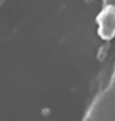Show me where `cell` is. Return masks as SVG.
Listing matches in <instances>:
<instances>
[{
  "label": "cell",
  "mask_w": 115,
  "mask_h": 121,
  "mask_svg": "<svg viewBox=\"0 0 115 121\" xmlns=\"http://www.w3.org/2000/svg\"><path fill=\"white\" fill-rule=\"evenodd\" d=\"M112 6L115 8V0H104L103 6Z\"/></svg>",
  "instance_id": "7a4b0ae2"
},
{
  "label": "cell",
  "mask_w": 115,
  "mask_h": 121,
  "mask_svg": "<svg viewBox=\"0 0 115 121\" xmlns=\"http://www.w3.org/2000/svg\"><path fill=\"white\" fill-rule=\"evenodd\" d=\"M99 25L98 35L104 40H111L115 36V8L112 6H103L102 11L96 17Z\"/></svg>",
  "instance_id": "6da1fadb"
}]
</instances>
